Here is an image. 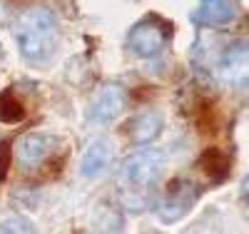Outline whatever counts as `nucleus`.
<instances>
[{"mask_svg": "<svg viewBox=\"0 0 249 234\" xmlns=\"http://www.w3.org/2000/svg\"><path fill=\"white\" fill-rule=\"evenodd\" d=\"M164 169V152L140 150L132 152L120 167V199L127 212H144L152 204V187Z\"/></svg>", "mask_w": 249, "mask_h": 234, "instance_id": "1", "label": "nucleus"}, {"mask_svg": "<svg viewBox=\"0 0 249 234\" xmlns=\"http://www.w3.org/2000/svg\"><path fill=\"white\" fill-rule=\"evenodd\" d=\"M15 40H18V48L25 60H30V62L50 60L60 42L55 15L43 5L28 8L15 23Z\"/></svg>", "mask_w": 249, "mask_h": 234, "instance_id": "2", "label": "nucleus"}, {"mask_svg": "<svg viewBox=\"0 0 249 234\" xmlns=\"http://www.w3.org/2000/svg\"><path fill=\"white\" fill-rule=\"evenodd\" d=\"M199 197V187L197 182L187 180V177H177L172 180L167 187H164V192L160 195L157 199V217L164 222V224H172V222H179L187 212L195 207Z\"/></svg>", "mask_w": 249, "mask_h": 234, "instance_id": "3", "label": "nucleus"}, {"mask_svg": "<svg viewBox=\"0 0 249 234\" xmlns=\"http://www.w3.org/2000/svg\"><path fill=\"white\" fill-rule=\"evenodd\" d=\"M172 35V28L160 18H144L130 30L127 35V48L137 57H155Z\"/></svg>", "mask_w": 249, "mask_h": 234, "instance_id": "4", "label": "nucleus"}, {"mask_svg": "<svg viewBox=\"0 0 249 234\" xmlns=\"http://www.w3.org/2000/svg\"><path fill=\"white\" fill-rule=\"evenodd\" d=\"M217 77L227 85H244L249 82V42L234 40L222 48L212 62Z\"/></svg>", "mask_w": 249, "mask_h": 234, "instance_id": "5", "label": "nucleus"}, {"mask_svg": "<svg viewBox=\"0 0 249 234\" xmlns=\"http://www.w3.org/2000/svg\"><path fill=\"white\" fill-rule=\"evenodd\" d=\"M55 147H57V140L53 135L30 132L25 137H20L18 142V162L25 169H35L55 152Z\"/></svg>", "mask_w": 249, "mask_h": 234, "instance_id": "6", "label": "nucleus"}, {"mask_svg": "<svg viewBox=\"0 0 249 234\" xmlns=\"http://www.w3.org/2000/svg\"><path fill=\"white\" fill-rule=\"evenodd\" d=\"M237 15L234 0H199V5L192 10V23L197 28H217L232 23Z\"/></svg>", "mask_w": 249, "mask_h": 234, "instance_id": "7", "label": "nucleus"}, {"mask_svg": "<svg viewBox=\"0 0 249 234\" xmlns=\"http://www.w3.org/2000/svg\"><path fill=\"white\" fill-rule=\"evenodd\" d=\"M122 110H124V90L120 88V85H105V88L97 92V97L92 100L90 122L107 125V122H112Z\"/></svg>", "mask_w": 249, "mask_h": 234, "instance_id": "8", "label": "nucleus"}, {"mask_svg": "<svg viewBox=\"0 0 249 234\" xmlns=\"http://www.w3.org/2000/svg\"><path fill=\"white\" fill-rule=\"evenodd\" d=\"M112 164V147L107 140H95L85 150L80 160V175L88 180H97L102 175H107V169Z\"/></svg>", "mask_w": 249, "mask_h": 234, "instance_id": "9", "label": "nucleus"}, {"mask_svg": "<svg viewBox=\"0 0 249 234\" xmlns=\"http://www.w3.org/2000/svg\"><path fill=\"white\" fill-rule=\"evenodd\" d=\"M162 130V115L160 112H142L137 117L130 120L127 125V132H130V140L135 144H150Z\"/></svg>", "mask_w": 249, "mask_h": 234, "instance_id": "10", "label": "nucleus"}, {"mask_svg": "<svg viewBox=\"0 0 249 234\" xmlns=\"http://www.w3.org/2000/svg\"><path fill=\"white\" fill-rule=\"evenodd\" d=\"M199 169L210 177V182L219 184L230 177V155H224L217 147H210V150H204L202 157H199Z\"/></svg>", "mask_w": 249, "mask_h": 234, "instance_id": "11", "label": "nucleus"}, {"mask_svg": "<svg viewBox=\"0 0 249 234\" xmlns=\"http://www.w3.org/2000/svg\"><path fill=\"white\" fill-rule=\"evenodd\" d=\"M25 120V108L10 90L0 92V122L5 125H18Z\"/></svg>", "mask_w": 249, "mask_h": 234, "instance_id": "12", "label": "nucleus"}, {"mask_svg": "<svg viewBox=\"0 0 249 234\" xmlns=\"http://www.w3.org/2000/svg\"><path fill=\"white\" fill-rule=\"evenodd\" d=\"M0 232H35V227H33V222H28L23 217H15V219L0 222Z\"/></svg>", "mask_w": 249, "mask_h": 234, "instance_id": "13", "label": "nucleus"}, {"mask_svg": "<svg viewBox=\"0 0 249 234\" xmlns=\"http://www.w3.org/2000/svg\"><path fill=\"white\" fill-rule=\"evenodd\" d=\"M10 162H13V147H10V142H0V182L8 177Z\"/></svg>", "mask_w": 249, "mask_h": 234, "instance_id": "14", "label": "nucleus"}, {"mask_svg": "<svg viewBox=\"0 0 249 234\" xmlns=\"http://www.w3.org/2000/svg\"><path fill=\"white\" fill-rule=\"evenodd\" d=\"M242 197H244V199H249V175L242 180Z\"/></svg>", "mask_w": 249, "mask_h": 234, "instance_id": "15", "label": "nucleus"}]
</instances>
